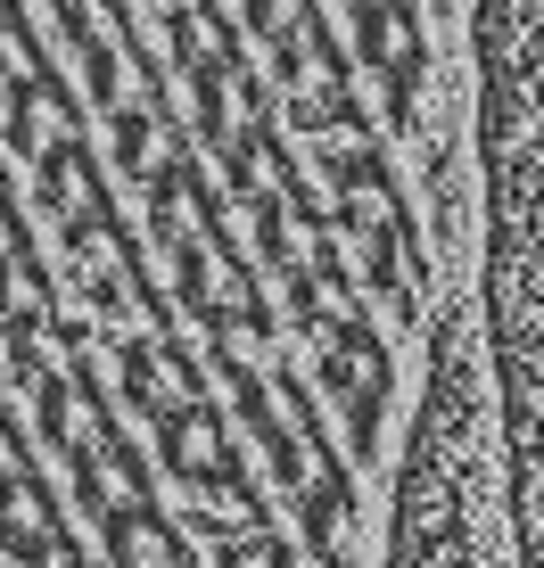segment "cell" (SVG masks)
Instances as JSON below:
<instances>
[{
  "label": "cell",
  "mask_w": 544,
  "mask_h": 568,
  "mask_svg": "<svg viewBox=\"0 0 544 568\" xmlns=\"http://www.w3.org/2000/svg\"><path fill=\"white\" fill-rule=\"evenodd\" d=\"M158 462H165V478H182V486H199V478H215V469H231V437H223V413L215 404H182V413H165L158 420Z\"/></svg>",
  "instance_id": "8"
},
{
  "label": "cell",
  "mask_w": 544,
  "mask_h": 568,
  "mask_svg": "<svg viewBox=\"0 0 544 568\" xmlns=\"http://www.w3.org/2000/svg\"><path fill=\"white\" fill-rule=\"evenodd\" d=\"M215 568H298V552H289L272 527H248V536H223V560Z\"/></svg>",
  "instance_id": "20"
},
{
  "label": "cell",
  "mask_w": 544,
  "mask_h": 568,
  "mask_svg": "<svg viewBox=\"0 0 544 568\" xmlns=\"http://www.w3.org/2000/svg\"><path fill=\"white\" fill-rule=\"evenodd\" d=\"M67 256H74V281L91 288L100 313H158L149 288H141V272H132V247H124V231H115V214L67 223Z\"/></svg>",
  "instance_id": "4"
},
{
  "label": "cell",
  "mask_w": 544,
  "mask_h": 568,
  "mask_svg": "<svg viewBox=\"0 0 544 568\" xmlns=\"http://www.w3.org/2000/svg\"><path fill=\"white\" fill-rule=\"evenodd\" d=\"M33 313H58L50 272L33 264L26 247H9V256H0V329H9V322H33Z\"/></svg>",
  "instance_id": "17"
},
{
  "label": "cell",
  "mask_w": 544,
  "mask_h": 568,
  "mask_svg": "<svg viewBox=\"0 0 544 568\" xmlns=\"http://www.w3.org/2000/svg\"><path fill=\"white\" fill-rule=\"evenodd\" d=\"M346 26H355V58L380 83L387 132H413L421 124V26H413V0H363V9H346Z\"/></svg>",
  "instance_id": "1"
},
{
  "label": "cell",
  "mask_w": 544,
  "mask_h": 568,
  "mask_svg": "<svg viewBox=\"0 0 544 568\" xmlns=\"http://www.w3.org/2000/svg\"><path fill=\"white\" fill-rule=\"evenodd\" d=\"M124 396H132V413L165 420V413H182V404H199V363H190L173 338L141 329V338L124 346Z\"/></svg>",
  "instance_id": "5"
},
{
  "label": "cell",
  "mask_w": 544,
  "mask_h": 568,
  "mask_svg": "<svg viewBox=\"0 0 544 568\" xmlns=\"http://www.w3.org/2000/svg\"><path fill=\"white\" fill-rule=\"evenodd\" d=\"M240 17H248V33H256L264 50H281L289 33H305L322 9H314V0H240Z\"/></svg>",
  "instance_id": "19"
},
{
  "label": "cell",
  "mask_w": 544,
  "mask_h": 568,
  "mask_svg": "<svg viewBox=\"0 0 544 568\" xmlns=\"http://www.w3.org/2000/svg\"><path fill=\"white\" fill-rule=\"evenodd\" d=\"M108 552H115V568H199V560H190V536L158 511V503L115 511L108 519Z\"/></svg>",
  "instance_id": "9"
},
{
  "label": "cell",
  "mask_w": 544,
  "mask_h": 568,
  "mask_svg": "<svg viewBox=\"0 0 544 568\" xmlns=\"http://www.w3.org/2000/svg\"><path fill=\"white\" fill-rule=\"evenodd\" d=\"M206 223H215V206H206L199 165H182V173H165V182H149V231H158L165 256H182V247L199 240Z\"/></svg>",
  "instance_id": "12"
},
{
  "label": "cell",
  "mask_w": 544,
  "mask_h": 568,
  "mask_svg": "<svg viewBox=\"0 0 544 568\" xmlns=\"http://www.w3.org/2000/svg\"><path fill=\"white\" fill-rule=\"evenodd\" d=\"M9 149L26 156V165H50V156L74 149V100L50 74H33V83L9 91Z\"/></svg>",
  "instance_id": "7"
},
{
  "label": "cell",
  "mask_w": 544,
  "mask_h": 568,
  "mask_svg": "<svg viewBox=\"0 0 544 568\" xmlns=\"http://www.w3.org/2000/svg\"><path fill=\"white\" fill-rule=\"evenodd\" d=\"M0 338H9L17 387H42V379H58V371H83V363H74V346L58 338V313H33V322H9Z\"/></svg>",
  "instance_id": "15"
},
{
  "label": "cell",
  "mask_w": 544,
  "mask_h": 568,
  "mask_svg": "<svg viewBox=\"0 0 544 568\" xmlns=\"http://www.w3.org/2000/svg\"><path fill=\"white\" fill-rule=\"evenodd\" d=\"M206 329H215V355H223V371H272L264 313H223V322H206Z\"/></svg>",
  "instance_id": "18"
},
{
  "label": "cell",
  "mask_w": 544,
  "mask_h": 568,
  "mask_svg": "<svg viewBox=\"0 0 544 568\" xmlns=\"http://www.w3.org/2000/svg\"><path fill=\"white\" fill-rule=\"evenodd\" d=\"M339 231H355V240H404V231H413V223H404V190H396V173H387V156L339 182Z\"/></svg>",
  "instance_id": "10"
},
{
  "label": "cell",
  "mask_w": 544,
  "mask_h": 568,
  "mask_svg": "<svg viewBox=\"0 0 544 568\" xmlns=\"http://www.w3.org/2000/svg\"><path fill=\"white\" fill-rule=\"evenodd\" d=\"M50 536H58V503H50V486L33 478V469L0 478V552L26 560V552H42Z\"/></svg>",
  "instance_id": "13"
},
{
  "label": "cell",
  "mask_w": 544,
  "mask_h": 568,
  "mask_svg": "<svg viewBox=\"0 0 544 568\" xmlns=\"http://www.w3.org/2000/svg\"><path fill=\"white\" fill-rule=\"evenodd\" d=\"M158 9H190V0H158Z\"/></svg>",
  "instance_id": "24"
},
{
  "label": "cell",
  "mask_w": 544,
  "mask_h": 568,
  "mask_svg": "<svg viewBox=\"0 0 544 568\" xmlns=\"http://www.w3.org/2000/svg\"><path fill=\"white\" fill-rule=\"evenodd\" d=\"M26 568H91V560H83V552H74V544H67V536H50V544H42V552H26Z\"/></svg>",
  "instance_id": "21"
},
{
  "label": "cell",
  "mask_w": 544,
  "mask_h": 568,
  "mask_svg": "<svg viewBox=\"0 0 544 568\" xmlns=\"http://www.w3.org/2000/svg\"><path fill=\"white\" fill-rule=\"evenodd\" d=\"M115 165H124V182H165V173L190 165L182 124H173V100H132L124 115H115Z\"/></svg>",
  "instance_id": "6"
},
{
  "label": "cell",
  "mask_w": 544,
  "mask_h": 568,
  "mask_svg": "<svg viewBox=\"0 0 544 568\" xmlns=\"http://www.w3.org/2000/svg\"><path fill=\"white\" fill-rule=\"evenodd\" d=\"M33 206H42V214H58V223L108 214V182H100V165L83 156V141H74L67 156H50V165H33Z\"/></svg>",
  "instance_id": "11"
},
{
  "label": "cell",
  "mask_w": 544,
  "mask_h": 568,
  "mask_svg": "<svg viewBox=\"0 0 544 568\" xmlns=\"http://www.w3.org/2000/svg\"><path fill=\"white\" fill-rule=\"evenodd\" d=\"M9 247H26V231L9 223V206H0V256H9Z\"/></svg>",
  "instance_id": "23"
},
{
  "label": "cell",
  "mask_w": 544,
  "mask_h": 568,
  "mask_svg": "<svg viewBox=\"0 0 544 568\" xmlns=\"http://www.w3.org/2000/svg\"><path fill=\"white\" fill-rule=\"evenodd\" d=\"M190 495H199V519L215 527V536H248V527H264V503H256V486H248L240 469H215V478H199Z\"/></svg>",
  "instance_id": "16"
},
{
  "label": "cell",
  "mask_w": 544,
  "mask_h": 568,
  "mask_svg": "<svg viewBox=\"0 0 544 568\" xmlns=\"http://www.w3.org/2000/svg\"><path fill=\"white\" fill-rule=\"evenodd\" d=\"M26 469V445H17V428H0V478H17Z\"/></svg>",
  "instance_id": "22"
},
{
  "label": "cell",
  "mask_w": 544,
  "mask_h": 568,
  "mask_svg": "<svg viewBox=\"0 0 544 568\" xmlns=\"http://www.w3.org/2000/svg\"><path fill=\"white\" fill-rule=\"evenodd\" d=\"M387 379H396V363H387L380 329L363 322H330L322 329V387L346 404V437H355V454L372 462L380 454V413H387Z\"/></svg>",
  "instance_id": "2"
},
{
  "label": "cell",
  "mask_w": 544,
  "mask_h": 568,
  "mask_svg": "<svg viewBox=\"0 0 544 568\" xmlns=\"http://www.w3.org/2000/svg\"><path fill=\"white\" fill-rule=\"evenodd\" d=\"M74 495H83V511L115 519V511H132V503H149V486H141V469H132V454L108 437V445H91V454H74Z\"/></svg>",
  "instance_id": "14"
},
{
  "label": "cell",
  "mask_w": 544,
  "mask_h": 568,
  "mask_svg": "<svg viewBox=\"0 0 544 568\" xmlns=\"http://www.w3.org/2000/svg\"><path fill=\"white\" fill-rule=\"evenodd\" d=\"M173 288H182V313H190V322H223V313H264L256 272L240 264V247H231L215 223H206L199 240L173 256Z\"/></svg>",
  "instance_id": "3"
}]
</instances>
